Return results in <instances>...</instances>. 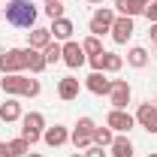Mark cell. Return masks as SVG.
<instances>
[{
    "mask_svg": "<svg viewBox=\"0 0 157 157\" xmlns=\"http://www.w3.org/2000/svg\"><path fill=\"white\" fill-rule=\"evenodd\" d=\"M36 6H33V0H6V6H3V18L6 24H12V27H30L33 30V24H36Z\"/></svg>",
    "mask_w": 157,
    "mask_h": 157,
    "instance_id": "obj_1",
    "label": "cell"
},
{
    "mask_svg": "<svg viewBox=\"0 0 157 157\" xmlns=\"http://www.w3.org/2000/svg\"><path fill=\"white\" fill-rule=\"evenodd\" d=\"M27 55L30 48H9L0 55V73L9 76V73H24L27 70Z\"/></svg>",
    "mask_w": 157,
    "mask_h": 157,
    "instance_id": "obj_2",
    "label": "cell"
},
{
    "mask_svg": "<svg viewBox=\"0 0 157 157\" xmlns=\"http://www.w3.org/2000/svg\"><path fill=\"white\" fill-rule=\"evenodd\" d=\"M42 127H45L42 112H27V115H21V139H27L30 148L42 139Z\"/></svg>",
    "mask_w": 157,
    "mask_h": 157,
    "instance_id": "obj_3",
    "label": "cell"
},
{
    "mask_svg": "<svg viewBox=\"0 0 157 157\" xmlns=\"http://www.w3.org/2000/svg\"><path fill=\"white\" fill-rule=\"evenodd\" d=\"M94 130H97V124H94L91 118H78L76 130L70 133V142H73L76 148H91V145H94Z\"/></svg>",
    "mask_w": 157,
    "mask_h": 157,
    "instance_id": "obj_4",
    "label": "cell"
},
{
    "mask_svg": "<svg viewBox=\"0 0 157 157\" xmlns=\"http://www.w3.org/2000/svg\"><path fill=\"white\" fill-rule=\"evenodd\" d=\"M115 18H118L115 9L100 6L97 12L91 15V36H103V33H109V30H112V24H115Z\"/></svg>",
    "mask_w": 157,
    "mask_h": 157,
    "instance_id": "obj_5",
    "label": "cell"
},
{
    "mask_svg": "<svg viewBox=\"0 0 157 157\" xmlns=\"http://www.w3.org/2000/svg\"><path fill=\"white\" fill-rule=\"evenodd\" d=\"M106 127H112V133H130L136 127V118L130 115L127 109H112L106 118Z\"/></svg>",
    "mask_w": 157,
    "mask_h": 157,
    "instance_id": "obj_6",
    "label": "cell"
},
{
    "mask_svg": "<svg viewBox=\"0 0 157 157\" xmlns=\"http://www.w3.org/2000/svg\"><path fill=\"white\" fill-rule=\"evenodd\" d=\"M130 94H133L130 82H127V78H115V82H112V91H109L112 109H127V103H130Z\"/></svg>",
    "mask_w": 157,
    "mask_h": 157,
    "instance_id": "obj_7",
    "label": "cell"
},
{
    "mask_svg": "<svg viewBox=\"0 0 157 157\" xmlns=\"http://www.w3.org/2000/svg\"><path fill=\"white\" fill-rule=\"evenodd\" d=\"M60 60L70 67V70H78L82 63H85V48H82V42H76V39H67L63 42V55H60Z\"/></svg>",
    "mask_w": 157,
    "mask_h": 157,
    "instance_id": "obj_8",
    "label": "cell"
},
{
    "mask_svg": "<svg viewBox=\"0 0 157 157\" xmlns=\"http://www.w3.org/2000/svg\"><path fill=\"white\" fill-rule=\"evenodd\" d=\"M133 118H136L139 127H145L148 133H157V103H142Z\"/></svg>",
    "mask_w": 157,
    "mask_h": 157,
    "instance_id": "obj_9",
    "label": "cell"
},
{
    "mask_svg": "<svg viewBox=\"0 0 157 157\" xmlns=\"http://www.w3.org/2000/svg\"><path fill=\"white\" fill-rule=\"evenodd\" d=\"M133 30H136V27H133V18H127V15H118L109 33H112V39H115L118 45H127V42H130V36H133Z\"/></svg>",
    "mask_w": 157,
    "mask_h": 157,
    "instance_id": "obj_10",
    "label": "cell"
},
{
    "mask_svg": "<svg viewBox=\"0 0 157 157\" xmlns=\"http://www.w3.org/2000/svg\"><path fill=\"white\" fill-rule=\"evenodd\" d=\"M85 88H88L91 94H97V97H106V94L112 91V78H106L103 73H91V76L85 78Z\"/></svg>",
    "mask_w": 157,
    "mask_h": 157,
    "instance_id": "obj_11",
    "label": "cell"
},
{
    "mask_svg": "<svg viewBox=\"0 0 157 157\" xmlns=\"http://www.w3.org/2000/svg\"><path fill=\"white\" fill-rule=\"evenodd\" d=\"M42 142H45L48 148H60V145H67V142H70V133H67V127L55 124V127H48V130L42 133Z\"/></svg>",
    "mask_w": 157,
    "mask_h": 157,
    "instance_id": "obj_12",
    "label": "cell"
},
{
    "mask_svg": "<svg viewBox=\"0 0 157 157\" xmlns=\"http://www.w3.org/2000/svg\"><path fill=\"white\" fill-rule=\"evenodd\" d=\"M52 39H55V36H52V30H48V27H33V30L27 33V48H36V52H42V48H45Z\"/></svg>",
    "mask_w": 157,
    "mask_h": 157,
    "instance_id": "obj_13",
    "label": "cell"
},
{
    "mask_svg": "<svg viewBox=\"0 0 157 157\" xmlns=\"http://www.w3.org/2000/svg\"><path fill=\"white\" fill-rule=\"evenodd\" d=\"M21 85H24V76L21 73H9V76L0 78V91L9 94V97H21Z\"/></svg>",
    "mask_w": 157,
    "mask_h": 157,
    "instance_id": "obj_14",
    "label": "cell"
},
{
    "mask_svg": "<svg viewBox=\"0 0 157 157\" xmlns=\"http://www.w3.org/2000/svg\"><path fill=\"white\" fill-rule=\"evenodd\" d=\"M48 30H52V36H55V39H63V42H67V39H73V30H76V27H73V21L63 15V18H55V21H52Z\"/></svg>",
    "mask_w": 157,
    "mask_h": 157,
    "instance_id": "obj_15",
    "label": "cell"
},
{
    "mask_svg": "<svg viewBox=\"0 0 157 157\" xmlns=\"http://www.w3.org/2000/svg\"><path fill=\"white\" fill-rule=\"evenodd\" d=\"M58 97L67 100V103H73V100L78 97V78H73V76L60 78V82H58Z\"/></svg>",
    "mask_w": 157,
    "mask_h": 157,
    "instance_id": "obj_16",
    "label": "cell"
},
{
    "mask_svg": "<svg viewBox=\"0 0 157 157\" xmlns=\"http://www.w3.org/2000/svg\"><path fill=\"white\" fill-rule=\"evenodd\" d=\"M115 12L127 15V18H136V15H145V6L136 0H115Z\"/></svg>",
    "mask_w": 157,
    "mask_h": 157,
    "instance_id": "obj_17",
    "label": "cell"
},
{
    "mask_svg": "<svg viewBox=\"0 0 157 157\" xmlns=\"http://www.w3.org/2000/svg\"><path fill=\"white\" fill-rule=\"evenodd\" d=\"M21 118V103H15V100H6V103H0V121H18Z\"/></svg>",
    "mask_w": 157,
    "mask_h": 157,
    "instance_id": "obj_18",
    "label": "cell"
},
{
    "mask_svg": "<svg viewBox=\"0 0 157 157\" xmlns=\"http://www.w3.org/2000/svg\"><path fill=\"white\" fill-rule=\"evenodd\" d=\"M109 148H112V154H115V157H133V142H130L127 136H115Z\"/></svg>",
    "mask_w": 157,
    "mask_h": 157,
    "instance_id": "obj_19",
    "label": "cell"
},
{
    "mask_svg": "<svg viewBox=\"0 0 157 157\" xmlns=\"http://www.w3.org/2000/svg\"><path fill=\"white\" fill-rule=\"evenodd\" d=\"M127 63H130V67H136V70H142V67L148 63V52H145L142 45H133V48L127 52Z\"/></svg>",
    "mask_w": 157,
    "mask_h": 157,
    "instance_id": "obj_20",
    "label": "cell"
},
{
    "mask_svg": "<svg viewBox=\"0 0 157 157\" xmlns=\"http://www.w3.org/2000/svg\"><path fill=\"white\" fill-rule=\"evenodd\" d=\"M48 63H45V55L42 52H36V48H30V55H27V70L30 73H42Z\"/></svg>",
    "mask_w": 157,
    "mask_h": 157,
    "instance_id": "obj_21",
    "label": "cell"
},
{
    "mask_svg": "<svg viewBox=\"0 0 157 157\" xmlns=\"http://www.w3.org/2000/svg\"><path fill=\"white\" fill-rule=\"evenodd\" d=\"M42 55H45V63H58L60 55H63V45H60L58 39H52V42L42 48Z\"/></svg>",
    "mask_w": 157,
    "mask_h": 157,
    "instance_id": "obj_22",
    "label": "cell"
},
{
    "mask_svg": "<svg viewBox=\"0 0 157 157\" xmlns=\"http://www.w3.org/2000/svg\"><path fill=\"white\" fill-rule=\"evenodd\" d=\"M112 139H115L112 127H97V130H94V145H100V148H109Z\"/></svg>",
    "mask_w": 157,
    "mask_h": 157,
    "instance_id": "obj_23",
    "label": "cell"
},
{
    "mask_svg": "<svg viewBox=\"0 0 157 157\" xmlns=\"http://www.w3.org/2000/svg\"><path fill=\"white\" fill-rule=\"evenodd\" d=\"M27 151H30V142L27 139H12L9 142V157H27Z\"/></svg>",
    "mask_w": 157,
    "mask_h": 157,
    "instance_id": "obj_24",
    "label": "cell"
},
{
    "mask_svg": "<svg viewBox=\"0 0 157 157\" xmlns=\"http://www.w3.org/2000/svg\"><path fill=\"white\" fill-rule=\"evenodd\" d=\"M124 67V58L121 55H112V52H106V58H103V70L106 73H118Z\"/></svg>",
    "mask_w": 157,
    "mask_h": 157,
    "instance_id": "obj_25",
    "label": "cell"
},
{
    "mask_svg": "<svg viewBox=\"0 0 157 157\" xmlns=\"http://www.w3.org/2000/svg\"><path fill=\"white\" fill-rule=\"evenodd\" d=\"M39 91H42L39 78H27V76H24V85H21V97H36Z\"/></svg>",
    "mask_w": 157,
    "mask_h": 157,
    "instance_id": "obj_26",
    "label": "cell"
},
{
    "mask_svg": "<svg viewBox=\"0 0 157 157\" xmlns=\"http://www.w3.org/2000/svg\"><path fill=\"white\" fill-rule=\"evenodd\" d=\"M82 48H85V55H100V52H106L103 42H100V36H88L82 42Z\"/></svg>",
    "mask_w": 157,
    "mask_h": 157,
    "instance_id": "obj_27",
    "label": "cell"
},
{
    "mask_svg": "<svg viewBox=\"0 0 157 157\" xmlns=\"http://www.w3.org/2000/svg\"><path fill=\"white\" fill-rule=\"evenodd\" d=\"M45 15H48L52 21L63 18V3H60V0H48V3H45Z\"/></svg>",
    "mask_w": 157,
    "mask_h": 157,
    "instance_id": "obj_28",
    "label": "cell"
},
{
    "mask_svg": "<svg viewBox=\"0 0 157 157\" xmlns=\"http://www.w3.org/2000/svg\"><path fill=\"white\" fill-rule=\"evenodd\" d=\"M103 58H106V52H100V55H88L91 67H94V73H100V70H103Z\"/></svg>",
    "mask_w": 157,
    "mask_h": 157,
    "instance_id": "obj_29",
    "label": "cell"
},
{
    "mask_svg": "<svg viewBox=\"0 0 157 157\" xmlns=\"http://www.w3.org/2000/svg\"><path fill=\"white\" fill-rule=\"evenodd\" d=\"M145 15H148V21H151V24L157 21V0H151V3L145 6Z\"/></svg>",
    "mask_w": 157,
    "mask_h": 157,
    "instance_id": "obj_30",
    "label": "cell"
},
{
    "mask_svg": "<svg viewBox=\"0 0 157 157\" xmlns=\"http://www.w3.org/2000/svg\"><path fill=\"white\" fill-rule=\"evenodd\" d=\"M85 157H106V148H100V145H91V148H85Z\"/></svg>",
    "mask_w": 157,
    "mask_h": 157,
    "instance_id": "obj_31",
    "label": "cell"
},
{
    "mask_svg": "<svg viewBox=\"0 0 157 157\" xmlns=\"http://www.w3.org/2000/svg\"><path fill=\"white\" fill-rule=\"evenodd\" d=\"M148 36H151V42H157V21L151 24V27H148Z\"/></svg>",
    "mask_w": 157,
    "mask_h": 157,
    "instance_id": "obj_32",
    "label": "cell"
},
{
    "mask_svg": "<svg viewBox=\"0 0 157 157\" xmlns=\"http://www.w3.org/2000/svg\"><path fill=\"white\" fill-rule=\"evenodd\" d=\"M0 157H9V142H0Z\"/></svg>",
    "mask_w": 157,
    "mask_h": 157,
    "instance_id": "obj_33",
    "label": "cell"
},
{
    "mask_svg": "<svg viewBox=\"0 0 157 157\" xmlns=\"http://www.w3.org/2000/svg\"><path fill=\"white\" fill-rule=\"evenodd\" d=\"M27 157H42V154H36V151H27Z\"/></svg>",
    "mask_w": 157,
    "mask_h": 157,
    "instance_id": "obj_34",
    "label": "cell"
},
{
    "mask_svg": "<svg viewBox=\"0 0 157 157\" xmlns=\"http://www.w3.org/2000/svg\"><path fill=\"white\" fill-rule=\"evenodd\" d=\"M136 3H142V6H148V3H151V0H136Z\"/></svg>",
    "mask_w": 157,
    "mask_h": 157,
    "instance_id": "obj_35",
    "label": "cell"
},
{
    "mask_svg": "<svg viewBox=\"0 0 157 157\" xmlns=\"http://www.w3.org/2000/svg\"><path fill=\"white\" fill-rule=\"evenodd\" d=\"M88 3H103V0H88Z\"/></svg>",
    "mask_w": 157,
    "mask_h": 157,
    "instance_id": "obj_36",
    "label": "cell"
},
{
    "mask_svg": "<svg viewBox=\"0 0 157 157\" xmlns=\"http://www.w3.org/2000/svg\"><path fill=\"white\" fill-rule=\"evenodd\" d=\"M148 157H157V151H151V154H148Z\"/></svg>",
    "mask_w": 157,
    "mask_h": 157,
    "instance_id": "obj_37",
    "label": "cell"
},
{
    "mask_svg": "<svg viewBox=\"0 0 157 157\" xmlns=\"http://www.w3.org/2000/svg\"><path fill=\"white\" fill-rule=\"evenodd\" d=\"M70 157H85V154H70Z\"/></svg>",
    "mask_w": 157,
    "mask_h": 157,
    "instance_id": "obj_38",
    "label": "cell"
},
{
    "mask_svg": "<svg viewBox=\"0 0 157 157\" xmlns=\"http://www.w3.org/2000/svg\"><path fill=\"white\" fill-rule=\"evenodd\" d=\"M0 18H3V6H0Z\"/></svg>",
    "mask_w": 157,
    "mask_h": 157,
    "instance_id": "obj_39",
    "label": "cell"
},
{
    "mask_svg": "<svg viewBox=\"0 0 157 157\" xmlns=\"http://www.w3.org/2000/svg\"><path fill=\"white\" fill-rule=\"evenodd\" d=\"M45 3H48V0H45Z\"/></svg>",
    "mask_w": 157,
    "mask_h": 157,
    "instance_id": "obj_40",
    "label": "cell"
}]
</instances>
